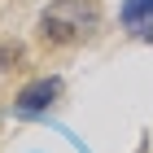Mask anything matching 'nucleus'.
Instances as JSON below:
<instances>
[{
	"instance_id": "obj_1",
	"label": "nucleus",
	"mask_w": 153,
	"mask_h": 153,
	"mask_svg": "<svg viewBox=\"0 0 153 153\" xmlns=\"http://www.w3.org/2000/svg\"><path fill=\"white\" fill-rule=\"evenodd\" d=\"M101 26V0H53L39 13V35L48 44H70Z\"/></svg>"
},
{
	"instance_id": "obj_2",
	"label": "nucleus",
	"mask_w": 153,
	"mask_h": 153,
	"mask_svg": "<svg viewBox=\"0 0 153 153\" xmlns=\"http://www.w3.org/2000/svg\"><path fill=\"white\" fill-rule=\"evenodd\" d=\"M57 92H61V83H57V79H39V83H31V88H22L18 109H22V114H35V109L53 105V101H57Z\"/></svg>"
},
{
	"instance_id": "obj_3",
	"label": "nucleus",
	"mask_w": 153,
	"mask_h": 153,
	"mask_svg": "<svg viewBox=\"0 0 153 153\" xmlns=\"http://www.w3.org/2000/svg\"><path fill=\"white\" fill-rule=\"evenodd\" d=\"M123 22H127L131 31L149 35L153 31V0H127V4H123Z\"/></svg>"
}]
</instances>
